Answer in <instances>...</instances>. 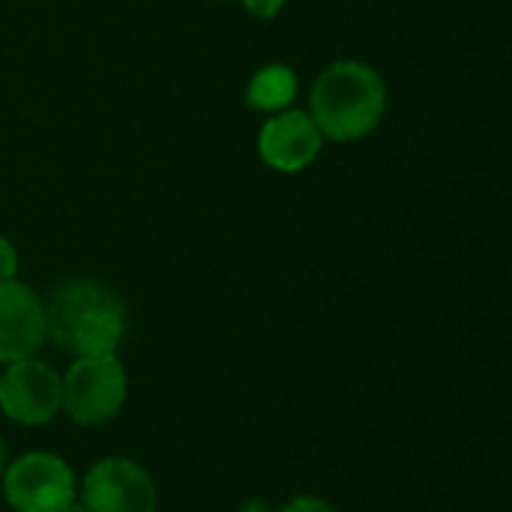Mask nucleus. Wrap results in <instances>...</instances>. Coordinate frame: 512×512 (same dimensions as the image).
I'll list each match as a JSON object with an SVG mask.
<instances>
[{
  "label": "nucleus",
  "mask_w": 512,
  "mask_h": 512,
  "mask_svg": "<svg viewBox=\"0 0 512 512\" xmlns=\"http://www.w3.org/2000/svg\"><path fill=\"white\" fill-rule=\"evenodd\" d=\"M243 512H267V510H264L261 504H249V507H246V510H243Z\"/></svg>",
  "instance_id": "2eb2a0df"
},
{
  "label": "nucleus",
  "mask_w": 512,
  "mask_h": 512,
  "mask_svg": "<svg viewBox=\"0 0 512 512\" xmlns=\"http://www.w3.org/2000/svg\"><path fill=\"white\" fill-rule=\"evenodd\" d=\"M0 477L6 504L15 512H57L75 501V474L54 453H24Z\"/></svg>",
  "instance_id": "20e7f679"
},
{
  "label": "nucleus",
  "mask_w": 512,
  "mask_h": 512,
  "mask_svg": "<svg viewBox=\"0 0 512 512\" xmlns=\"http://www.w3.org/2000/svg\"><path fill=\"white\" fill-rule=\"evenodd\" d=\"M294 96H297V75L285 63L261 66L246 87V102L255 111H267V114L285 111L294 102Z\"/></svg>",
  "instance_id": "1a4fd4ad"
},
{
  "label": "nucleus",
  "mask_w": 512,
  "mask_h": 512,
  "mask_svg": "<svg viewBox=\"0 0 512 512\" xmlns=\"http://www.w3.org/2000/svg\"><path fill=\"white\" fill-rule=\"evenodd\" d=\"M288 0H243L246 12H252L255 18H276L285 9Z\"/></svg>",
  "instance_id": "f8f14e48"
},
{
  "label": "nucleus",
  "mask_w": 512,
  "mask_h": 512,
  "mask_svg": "<svg viewBox=\"0 0 512 512\" xmlns=\"http://www.w3.org/2000/svg\"><path fill=\"white\" fill-rule=\"evenodd\" d=\"M279 512H336L324 498H315V495H300L294 501H288Z\"/></svg>",
  "instance_id": "9b49d317"
},
{
  "label": "nucleus",
  "mask_w": 512,
  "mask_h": 512,
  "mask_svg": "<svg viewBox=\"0 0 512 512\" xmlns=\"http://www.w3.org/2000/svg\"><path fill=\"white\" fill-rule=\"evenodd\" d=\"M57 512H87V507H84L81 501H69V504H66L63 510H57Z\"/></svg>",
  "instance_id": "ddd939ff"
},
{
  "label": "nucleus",
  "mask_w": 512,
  "mask_h": 512,
  "mask_svg": "<svg viewBox=\"0 0 512 512\" xmlns=\"http://www.w3.org/2000/svg\"><path fill=\"white\" fill-rule=\"evenodd\" d=\"M387 111V84L363 60H336L312 84L309 117L324 138L351 144L378 129Z\"/></svg>",
  "instance_id": "f257e3e1"
},
{
  "label": "nucleus",
  "mask_w": 512,
  "mask_h": 512,
  "mask_svg": "<svg viewBox=\"0 0 512 512\" xmlns=\"http://www.w3.org/2000/svg\"><path fill=\"white\" fill-rule=\"evenodd\" d=\"M60 405V375L48 363L36 357L6 363V372L0 375V411L9 420L21 426H45L57 417Z\"/></svg>",
  "instance_id": "39448f33"
},
{
  "label": "nucleus",
  "mask_w": 512,
  "mask_h": 512,
  "mask_svg": "<svg viewBox=\"0 0 512 512\" xmlns=\"http://www.w3.org/2000/svg\"><path fill=\"white\" fill-rule=\"evenodd\" d=\"M63 387V411L78 426H102L114 420L129 393V381L117 354H93L78 357L69 372L60 378Z\"/></svg>",
  "instance_id": "7ed1b4c3"
},
{
  "label": "nucleus",
  "mask_w": 512,
  "mask_h": 512,
  "mask_svg": "<svg viewBox=\"0 0 512 512\" xmlns=\"http://www.w3.org/2000/svg\"><path fill=\"white\" fill-rule=\"evenodd\" d=\"M87 512H156L159 495L153 477L132 459H102L81 480Z\"/></svg>",
  "instance_id": "423d86ee"
},
{
  "label": "nucleus",
  "mask_w": 512,
  "mask_h": 512,
  "mask_svg": "<svg viewBox=\"0 0 512 512\" xmlns=\"http://www.w3.org/2000/svg\"><path fill=\"white\" fill-rule=\"evenodd\" d=\"M126 333L123 300L90 279L66 282L45 306V339L75 357L117 354Z\"/></svg>",
  "instance_id": "f03ea898"
},
{
  "label": "nucleus",
  "mask_w": 512,
  "mask_h": 512,
  "mask_svg": "<svg viewBox=\"0 0 512 512\" xmlns=\"http://www.w3.org/2000/svg\"><path fill=\"white\" fill-rule=\"evenodd\" d=\"M15 273H18V252H15V246L0 234V282L15 279Z\"/></svg>",
  "instance_id": "9d476101"
},
{
  "label": "nucleus",
  "mask_w": 512,
  "mask_h": 512,
  "mask_svg": "<svg viewBox=\"0 0 512 512\" xmlns=\"http://www.w3.org/2000/svg\"><path fill=\"white\" fill-rule=\"evenodd\" d=\"M324 147V135L309 111H276L258 132V156L279 174L309 168Z\"/></svg>",
  "instance_id": "0eeeda50"
},
{
  "label": "nucleus",
  "mask_w": 512,
  "mask_h": 512,
  "mask_svg": "<svg viewBox=\"0 0 512 512\" xmlns=\"http://www.w3.org/2000/svg\"><path fill=\"white\" fill-rule=\"evenodd\" d=\"M45 342V303L18 279L0 282V363H18Z\"/></svg>",
  "instance_id": "6e6552de"
},
{
  "label": "nucleus",
  "mask_w": 512,
  "mask_h": 512,
  "mask_svg": "<svg viewBox=\"0 0 512 512\" xmlns=\"http://www.w3.org/2000/svg\"><path fill=\"white\" fill-rule=\"evenodd\" d=\"M3 468H6V444L0 438V474H3Z\"/></svg>",
  "instance_id": "4468645a"
}]
</instances>
